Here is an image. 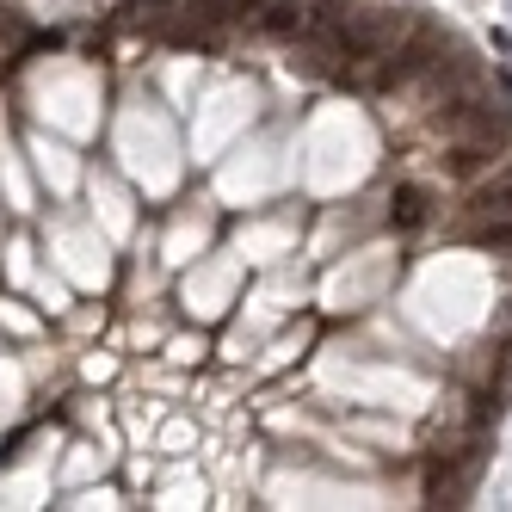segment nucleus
<instances>
[{"mask_svg": "<svg viewBox=\"0 0 512 512\" xmlns=\"http://www.w3.org/2000/svg\"><path fill=\"white\" fill-rule=\"evenodd\" d=\"M38 44V25H31L25 7H13V0H0V56H19Z\"/></svg>", "mask_w": 512, "mask_h": 512, "instance_id": "6", "label": "nucleus"}, {"mask_svg": "<svg viewBox=\"0 0 512 512\" xmlns=\"http://www.w3.org/2000/svg\"><path fill=\"white\" fill-rule=\"evenodd\" d=\"M432 216V192L426 186H395V198H389V223L395 229H420Z\"/></svg>", "mask_w": 512, "mask_h": 512, "instance_id": "7", "label": "nucleus"}, {"mask_svg": "<svg viewBox=\"0 0 512 512\" xmlns=\"http://www.w3.org/2000/svg\"><path fill=\"white\" fill-rule=\"evenodd\" d=\"M303 25H309V7H303V0H266V7L253 13V31H260V38H278V44H290Z\"/></svg>", "mask_w": 512, "mask_h": 512, "instance_id": "5", "label": "nucleus"}, {"mask_svg": "<svg viewBox=\"0 0 512 512\" xmlns=\"http://www.w3.org/2000/svg\"><path fill=\"white\" fill-rule=\"evenodd\" d=\"M432 130L451 136V142H494V149H512V112H506V105H494L482 87L457 93V99H438Z\"/></svg>", "mask_w": 512, "mask_h": 512, "instance_id": "1", "label": "nucleus"}, {"mask_svg": "<svg viewBox=\"0 0 512 512\" xmlns=\"http://www.w3.org/2000/svg\"><path fill=\"white\" fill-rule=\"evenodd\" d=\"M463 223H512V155L500 161V173L488 186H475L463 198Z\"/></svg>", "mask_w": 512, "mask_h": 512, "instance_id": "2", "label": "nucleus"}, {"mask_svg": "<svg viewBox=\"0 0 512 512\" xmlns=\"http://www.w3.org/2000/svg\"><path fill=\"white\" fill-rule=\"evenodd\" d=\"M303 7H309V25L315 31H334V25H346L364 7V0H303Z\"/></svg>", "mask_w": 512, "mask_h": 512, "instance_id": "8", "label": "nucleus"}, {"mask_svg": "<svg viewBox=\"0 0 512 512\" xmlns=\"http://www.w3.org/2000/svg\"><path fill=\"white\" fill-rule=\"evenodd\" d=\"M266 0H179V13L210 25V31H229V25H253V13H260Z\"/></svg>", "mask_w": 512, "mask_h": 512, "instance_id": "3", "label": "nucleus"}, {"mask_svg": "<svg viewBox=\"0 0 512 512\" xmlns=\"http://www.w3.org/2000/svg\"><path fill=\"white\" fill-rule=\"evenodd\" d=\"M512 149H494V142H457L451 155H438V173L445 179H475V173H488V167H500Z\"/></svg>", "mask_w": 512, "mask_h": 512, "instance_id": "4", "label": "nucleus"}]
</instances>
